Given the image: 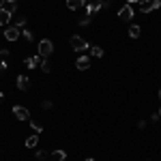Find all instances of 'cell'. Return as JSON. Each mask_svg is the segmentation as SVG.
Returning a JSON list of instances; mask_svg holds the SVG:
<instances>
[{
	"mask_svg": "<svg viewBox=\"0 0 161 161\" xmlns=\"http://www.w3.org/2000/svg\"><path fill=\"white\" fill-rule=\"evenodd\" d=\"M69 43H71V47H73V52H88L90 50V43H88L84 37H80V35H73V37L69 39Z\"/></svg>",
	"mask_w": 161,
	"mask_h": 161,
	"instance_id": "obj_1",
	"label": "cell"
},
{
	"mask_svg": "<svg viewBox=\"0 0 161 161\" xmlns=\"http://www.w3.org/2000/svg\"><path fill=\"white\" fill-rule=\"evenodd\" d=\"M140 13H153L161 9V0H140Z\"/></svg>",
	"mask_w": 161,
	"mask_h": 161,
	"instance_id": "obj_2",
	"label": "cell"
},
{
	"mask_svg": "<svg viewBox=\"0 0 161 161\" xmlns=\"http://www.w3.org/2000/svg\"><path fill=\"white\" fill-rule=\"evenodd\" d=\"M52 52H54V43H52L50 39H41L39 41V56L41 58H50Z\"/></svg>",
	"mask_w": 161,
	"mask_h": 161,
	"instance_id": "obj_3",
	"label": "cell"
},
{
	"mask_svg": "<svg viewBox=\"0 0 161 161\" xmlns=\"http://www.w3.org/2000/svg\"><path fill=\"white\" fill-rule=\"evenodd\" d=\"M133 15H136V11H133L131 4H123V7L118 9V19H120V22H131Z\"/></svg>",
	"mask_w": 161,
	"mask_h": 161,
	"instance_id": "obj_4",
	"label": "cell"
},
{
	"mask_svg": "<svg viewBox=\"0 0 161 161\" xmlns=\"http://www.w3.org/2000/svg\"><path fill=\"white\" fill-rule=\"evenodd\" d=\"M2 35H4V39H7V41H11V43H13V41H17V39H19L22 30H19V28H15V26H7Z\"/></svg>",
	"mask_w": 161,
	"mask_h": 161,
	"instance_id": "obj_5",
	"label": "cell"
},
{
	"mask_svg": "<svg viewBox=\"0 0 161 161\" xmlns=\"http://www.w3.org/2000/svg\"><path fill=\"white\" fill-rule=\"evenodd\" d=\"M13 114H15L17 120H28V118H30V112H28V108H24V105H13Z\"/></svg>",
	"mask_w": 161,
	"mask_h": 161,
	"instance_id": "obj_6",
	"label": "cell"
},
{
	"mask_svg": "<svg viewBox=\"0 0 161 161\" xmlns=\"http://www.w3.org/2000/svg\"><path fill=\"white\" fill-rule=\"evenodd\" d=\"M15 86H17V90L26 92V90L30 88V80H28L26 75H17V77H15Z\"/></svg>",
	"mask_w": 161,
	"mask_h": 161,
	"instance_id": "obj_7",
	"label": "cell"
},
{
	"mask_svg": "<svg viewBox=\"0 0 161 161\" xmlns=\"http://www.w3.org/2000/svg\"><path fill=\"white\" fill-rule=\"evenodd\" d=\"M97 11H101V0H90V2L86 4V15L92 17Z\"/></svg>",
	"mask_w": 161,
	"mask_h": 161,
	"instance_id": "obj_8",
	"label": "cell"
},
{
	"mask_svg": "<svg viewBox=\"0 0 161 161\" xmlns=\"http://www.w3.org/2000/svg\"><path fill=\"white\" fill-rule=\"evenodd\" d=\"M41 60H43L41 56H28V58L24 60V64H26V69H35V67L41 64Z\"/></svg>",
	"mask_w": 161,
	"mask_h": 161,
	"instance_id": "obj_9",
	"label": "cell"
},
{
	"mask_svg": "<svg viewBox=\"0 0 161 161\" xmlns=\"http://www.w3.org/2000/svg\"><path fill=\"white\" fill-rule=\"evenodd\" d=\"M11 19H13L11 13L7 11V9H0V28H2V26H9V24H11Z\"/></svg>",
	"mask_w": 161,
	"mask_h": 161,
	"instance_id": "obj_10",
	"label": "cell"
},
{
	"mask_svg": "<svg viewBox=\"0 0 161 161\" xmlns=\"http://www.w3.org/2000/svg\"><path fill=\"white\" fill-rule=\"evenodd\" d=\"M11 22H13L15 28H19V30H22V28H26V24H28V17H26V15H15Z\"/></svg>",
	"mask_w": 161,
	"mask_h": 161,
	"instance_id": "obj_11",
	"label": "cell"
},
{
	"mask_svg": "<svg viewBox=\"0 0 161 161\" xmlns=\"http://www.w3.org/2000/svg\"><path fill=\"white\" fill-rule=\"evenodd\" d=\"M75 67H77L80 71H86L88 67H90V58H88V56H80L77 62H75Z\"/></svg>",
	"mask_w": 161,
	"mask_h": 161,
	"instance_id": "obj_12",
	"label": "cell"
},
{
	"mask_svg": "<svg viewBox=\"0 0 161 161\" xmlns=\"http://www.w3.org/2000/svg\"><path fill=\"white\" fill-rule=\"evenodd\" d=\"M84 4H86L84 0H67V9H71V11H80Z\"/></svg>",
	"mask_w": 161,
	"mask_h": 161,
	"instance_id": "obj_13",
	"label": "cell"
},
{
	"mask_svg": "<svg viewBox=\"0 0 161 161\" xmlns=\"http://www.w3.org/2000/svg\"><path fill=\"white\" fill-rule=\"evenodd\" d=\"M50 159L52 161H64V159H67V150H52Z\"/></svg>",
	"mask_w": 161,
	"mask_h": 161,
	"instance_id": "obj_14",
	"label": "cell"
},
{
	"mask_svg": "<svg viewBox=\"0 0 161 161\" xmlns=\"http://www.w3.org/2000/svg\"><path fill=\"white\" fill-rule=\"evenodd\" d=\"M24 144H26V148H37L39 146V136L37 133H35V136H28Z\"/></svg>",
	"mask_w": 161,
	"mask_h": 161,
	"instance_id": "obj_15",
	"label": "cell"
},
{
	"mask_svg": "<svg viewBox=\"0 0 161 161\" xmlns=\"http://www.w3.org/2000/svg\"><path fill=\"white\" fill-rule=\"evenodd\" d=\"M2 9H7L11 15L17 13V0H4V7H2Z\"/></svg>",
	"mask_w": 161,
	"mask_h": 161,
	"instance_id": "obj_16",
	"label": "cell"
},
{
	"mask_svg": "<svg viewBox=\"0 0 161 161\" xmlns=\"http://www.w3.org/2000/svg\"><path fill=\"white\" fill-rule=\"evenodd\" d=\"M140 35H142V28H140V26H136V24L129 26V37H131V39H137Z\"/></svg>",
	"mask_w": 161,
	"mask_h": 161,
	"instance_id": "obj_17",
	"label": "cell"
},
{
	"mask_svg": "<svg viewBox=\"0 0 161 161\" xmlns=\"http://www.w3.org/2000/svg\"><path fill=\"white\" fill-rule=\"evenodd\" d=\"M90 54H92L95 58H103V47H99V45H90Z\"/></svg>",
	"mask_w": 161,
	"mask_h": 161,
	"instance_id": "obj_18",
	"label": "cell"
},
{
	"mask_svg": "<svg viewBox=\"0 0 161 161\" xmlns=\"http://www.w3.org/2000/svg\"><path fill=\"white\" fill-rule=\"evenodd\" d=\"M41 71H43V73H52V62L47 60V58L41 60Z\"/></svg>",
	"mask_w": 161,
	"mask_h": 161,
	"instance_id": "obj_19",
	"label": "cell"
},
{
	"mask_svg": "<svg viewBox=\"0 0 161 161\" xmlns=\"http://www.w3.org/2000/svg\"><path fill=\"white\" fill-rule=\"evenodd\" d=\"M22 37H24L28 43H32V41H35V35H32V30H28V28H22Z\"/></svg>",
	"mask_w": 161,
	"mask_h": 161,
	"instance_id": "obj_20",
	"label": "cell"
},
{
	"mask_svg": "<svg viewBox=\"0 0 161 161\" xmlns=\"http://www.w3.org/2000/svg\"><path fill=\"white\" fill-rule=\"evenodd\" d=\"M77 24H80V26H90V24H92V17H90V15L80 17V19H77Z\"/></svg>",
	"mask_w": 161,
	"mask_h": 161,
	"instance_id": "obj_21",
	"label": "cell"
},
{
	"mask_svg": "<svg viewBox=\"0 0 161 161\" xmlns=\"http://www.w3.org/2000/svg\"><path fill=\"white\" fill-rule=\"evenodd\" d=\"M30 127H32V131H35V133H41V131H43V125L35 123V120H30Z\"/></svg>",
	"mask_w": 161,
	"mask_h": 161,
	"instance_id": "obj_22",
	"label": "cell"
},
{
	"mask_svg": "<svg viewBox=\"0 0 161 161\" xmlns=\"http://www.w3.org/2000/svg\"><path fill=\"white\" fill-rule=\"evenodd\" d=\"M41 108H43V110H52V108H54V103H52L50 99H45V101H41Z\"/></svg>",
	"mask_w": 161,
	"mask_h": 161,
	"instance_id": "obj_23",
	"label": "cell"
},
{
	"mask_svg": "<svg viewBox=\"0 0 161 161\" xmlns=\"http://www.w3.org/2000/svg\"><path fill=\"white\" fill-rule=\"evenodd\" d=\"M35 155H37V159H39V161H45V157H47V155H45V150H37Z\"/></svg>",
	"mask_w": 161,
	"mask_h": 161,
	"instance_id": "obj_24",
	"label": "cell"
},
{
	"mask_svg": "<svg viewBox=\"0 0 161 161\" xmlns=\"http://www.w3.org/2000/svg\"><path fill=\"white\" fill-rule=\"evenodd\" d=\"M7 69H9V62H7V60H0V73H2V71H7Z\"/></svg>",
	"mask_w": 161,
	"mask_h": 161,
	"instance_id": "obj_25",
	"label": "cell"
},
{
	"mask_svg": "<svg viewBox=\"0 0 161 161\" xmlns=\"http://www.w3.org/2000/svg\"><path fill=\"white\" fill-rule=\"evenodd\" d=\"M146 127V120H137V129H144Z\"/></svg>",
	"mask_w": 161,
	"mask_h": 161,
	"instance_id": "obj_26",
	"label": "cell"
},
{
	"mask_svg": "<svg viewBox=\"0 0 161 161\" xmlns=\"http://www.w3.org/2000/svg\"><path fill=\"white\" fill-rule=\"evenodd\" d=\"M0 56H9V50L7 47H0Z\"/></svg>",
	"mask_w": 161,
	"mask_h": 161,
	"instance_id": "obj_27",
	"label": "cell"
},
{
	"mask_svg": "<svg viewBox=\"0 0 161 161\" xmlns=\"http://www.w3.org/2000/svg\"><path fill=\"white\" fill-rule=\"evenodd\" d=\"M136 2L140 4V0H127V4H136Z\"/></svg>",
	"mask_w": 161,
	"mask_h": 161,
	"instance_id": "obj_28",
	"label": "cell"
},
{
	"mask_svg": "<svg viewBox=\"0 0 161 161\" xmlns=\"http://www.w3.org/2000/svg\"><path fill=\"white\" fill-rule=\"evenodd\" d=\"M2 99H4V92H2V90H0V101H2Z\"/></svg>",
	"mask_w": 161,
	"mask_h": 161,
	"instance_id": "obj_29",
	"label": "cell"
},
{
	"mask_svg": "<svg viewBox=\"0 0 161 161\" xmlns=\"http://www.w3.org/2000/svg\"><path fill=\"white\" fill-rule=\"evenodd\" d=\"M2 7H4V0H0V9H2Z\"/></svg>",
	"mask_w": 161,
	"mask_h": 161,
	"instance_id": "obj_30",
	"label": "cell"
},
{
	"mask_svg": "<svg viewBox=\"0 0 161 161\" xmlns=\"http://www.w3.org/2000/svg\"><path fill=\"white\" fill-rule=\"evenodd\" d=\"M86 161H95V159H90V157H88V159H86Z\"/></svg>",
	"mask_w": 161,
	"mask_h": 161,
	"instance_id": "obj_31",
	"label": "cell"
},
{
	"mask_svg": "<svg viewBox=\"0 0 161 161\" xmlns=\"http://www.w3.org/2000/svg\"><path fill=\"white\" fill-rule=\"evenodd\" d=\"M159 101H161V90H159Z\"/></svg>",
	"mask_w": 161,
	"mask_h": 161,
	"instance_id": "obj_32",
	"label": "cell"
},
{
	"mask_svg": "<svg viewBox=\"0 0 161 161\" xmlns=\"http://www.w3.org/2000/svg\"><path fill=\"white\" fill-rule=\"evenodd\" d=\"M84 2H90V0H84Z\"/></svg>",
	"mask_w": 161,
	"mask_h": 161,
	"instance_id": "obj_33",
	"label": "cell"
}]
</instances>
